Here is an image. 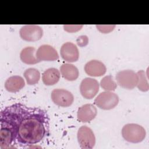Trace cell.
Returning <instances> with one entry per match:
<instances>
[{
    "label": "cell",
    "mask_w": 149,
    "mask_h": 149,
    "mask_svg": "<svg viewBox=\"0 0 149 149\" xmlns=\"http://www.w3.org/2000/svg\"><path fill=\"white\" fill-rule=\"evenodd\" d=\"M48 121L45 111L40 108L27 107L18 125L17 141L28 145L40 142L47 134Z\"/></svg>",
    "instance_id": "cell-1"
},
{
    "label": "cell",
    "mask_w": 149,
    "mask_h": 149,
    "mask_svg": "<svg viewBox=\"0 0 149 149\" xmlns=\"http://www.w3.org/2000/svg\"><path fill=\"white\" fill-rule=\"evenodd\" d=\"M51 100L58 106L68 107L73 102L74 97L71 92L62 88H56L52 91Z\"/></svg>",
    "instance_id": "cell-5"
},
{
    "label": "cell",
    "mask_w": 149,
    "mask_h": 149,
    "mask_svg": "<svg viewBox=\"0 0 149 149\" xmlns=\"http://www.w3.org/2000/svg\"><path fill=\"white\" fill-rule=\"evenodd\" d=\"M122 135L126 141L137 143L145 139L146 132L141 125L136 123H128L122 127Z\"/></svg>",
    "instance_id": "cell-2"
},
{
    "label": "cell",
    "mask_w": 149,
    "mask_h": 149,
    "mask_svg": "<svg viewBox=\"0 0 149 149\" xmlns=\"http://www.w3.org/2000/svg\"><path fill=\"white\" fill-rule=\"evenodd\" d=\"M76 42H77V44L78 45H79L81 47H85L86 45H87V44L88 42V39L86 36L83 35V36H79L77 38Z\"/></svg>",
    "instance_id": "cell-23"
},
{
    "label": "cell",
    "mask_w": 149,
    "mask_h": 149,
    "mask_svg": "<svg viewBox=\"0 0 149 149\" xmlns=\"http://www.w3.org/2000/svg\"><path fill=\"white\" fill-rule=\"evenodd\" d=\"M60 72L64 79L68 81L76 80L79 75L78 69L70 63H64L60 67Z\"/></svg>",
    "instance_id": "cell-16"
},
{
    "label": "cell",
    "mask_w": 149,
    "mask_h": 149,
    "mask_svg": "<svg viewBox=\"0 0 149 149\" xmlns=\"http://www.w3.org/2000/svg\"><path fill=\"white\" fill-rule=\"evenodd\" d=\"M77 137L79 145L82 148H92L95 144L94 134L87 126H82L79 129Z\"/></svg>",
    "instance_id": "cell-6"
},
{
    "label": "cell",
    "mask_w": 149,
    "mask_h": 149,
    "mask_svg": "<svg viewBox=\"0 0 149 149\" xmlns=\"http://www.w3.org/2000/svg\"><path fill=\"white\" fill-rule=\"evenodd\" d=\"M101 87L105 91H112L115 90L117 87V84L113 79V77L108 75L103 77L100 81Z\"/></svg>",
    "instance_id": "cell-19"
},
{
    "label": "cell",
    "mask_w": 149,
    "mask_h": 149,
    "mask_svg": "<svg viewBox=\"0 0 149 149\" xmlns=\"http://www.w3.org/2000/svg\"><path fill=\"white\" fill-rule=\"evenodd\" d=\"M60 79L59 71L54 68L45 70L42 75V80L46 86H52L58 82Z\"/></svg>",
    "instance_id": "cell-17"
},
{
    "label": "cell",
    "mask_w": 149,
    "mask_h": 149,
    "mask_svg": "<svg viewBox=\"0 0 149 149\" xmlns=\"http://www.w3.org/2000/svg\"><path fill=\"white\" fill-rule=\"evenodd\" d=\"M94 104L98 108L109 110L114 108L119 102L118 95L109 91H105L101 93L94 100Z\"/></svg>",
    "instance_id": "cell-3"
},
{
    "label": "cell",
    "mask_w": 149,
    "mask_h": 149,
    "mask_svg": "<svg viewBox=\"0 0 149 149\" xmlns=\"http://www.w3.org/2000/svg\"><path fill=\"white\" fill-rule=\"evenodd\" d=\"M16 140V133L12 128L1 125L0 130V147L2 149L10 148Z\"/></svg>",
    "instance_id": "cell-10"
},
{
    "label": "cell",
    "mask_w": 149,
    "mask_h": 149,
    "mask_svg": "<svg viewBox=\"0 0 149 149\" xmlns=\"http://www.w3.org/2000/svg\"><path fill=\"white\" fill-rule=\"evenodd\" d=\"M83 27V25H64V30L68 32L72 33L80 30Z\"/></svg>",
    "instance_id": "cell-22"
},
{
    "label": "cell",
    "mask_w": 149,
    "mask_h": 149,
    "mask_svg": "<svg viewBox=\"0 0 149 149\" xmlns=\"http://www.w3.org/2000/svg\"><path fill=\"white\" fill-rule=\"evenodd\" d=\"M137 73L139 76V80L136 86L137 87L138 89L141 91H147L149 89V86L145 72L141 70L138 71Z\"/></svg>",
    "instance_id": "cell-20"
},
{
    "label": "cell",
    "mask_w": 149,
    "mask_h": 149,
    "mask_svg": "<svg viewBox=\"0 0 149 149\" xmlns=\"http://www.w3.org/2000/svg\"><path fill=\"white\" fill-rule=\"evenodd\" d=\"M61 56L68 62H76L79 57V52L76 45L70 42L64 43L60 49Z\"/></svg>",
    "instance_id": "cell-9"
},
{
    "label": "cell",
    "mask_w": 149,
    "mask_h": 149,
    "mask_svg": "<svg viewBox=\"0 0 149 149\" xmlns=\"http://www.w3.org/2000/svg\"><path fill=\"white\" fill-rule=\"evenodd\" d=\"M25 86L24 79L20 76H12L7 79L5 83V89L10 93H16Z\"/></svg>",
    "instance_id": "cell-14"
},
{
    "label": "cell",
    "mask_w": 149,
    "mask_h": 149,
    "mask_svg": "<svg viewBox=\"0 0 149 149\" xmlns=\"http://www.w3.org/2000/svg\"><path fill=\"white\" fill-rule=\"evenodd\" d=\"M20 58L21 61L26 64L33 65L40 62L36 57V48L33 47H27L22 49Z\"/></svg>",
    "instance_id": "cell-15"
},
{
    "label": "cell",
    "mask_w": 149,
    "mask_h": 149,
    "mask_svg": "<svg viewBox=\"0 0 149 149\" xmlns=\"http://www.w3.org/2000/svg\"><path fill=\"white\" fill-rule=\"evenodd\" d=\"M19 34L23 40L27 41H36L40 40L42 37L43 30L38 25H25L20 29Z\"/></svg>",
    "instance_id": "cell-8"
},
{
    "label": "cell",
    "mask_w": 149,
    "mask_h": 149,
    "mask_svg": "<svg viewBox=\"0 0 149 149\" xmlns=\"http://www.w3.org/2000/svg\"><path fill=\"white\" fill-rule=\"evenodd\" d=\"M106 66L101 61L91 60L87 62L84 66L85 72L90 76L99 77L103 76L106 73Z\"/></svg>",
    "instance_id": "cell-13"
},
{
    "label": "cell",
    "mask_w": 149,
    "mask_h": 149,
    "mask_svg": "<svg viewBox=\"0 0 149 149\" xmlns=\"http://www.w3.org/2000/svg\"><path fill=\"white\" fill-rule=\"evenodd\" d=\"M23 76L29 85L37 84L40 79V72L37 69L33 68L26 69L23 73Z\"/></svg>",
    "instance_id": "cell-18"
},
{
    "label": "cell",
    "mask_w": 149,
    "mask_h": 149,
    "mask_svg": "<svg viewBox=\"0 0 149 149\" xmlns=\"http://www.w3.org/2000/svg\"><path fill=\"white\" fill-rule=\"evenodd\" d=\"M36 57L40 62L54 61L59 58V55L53 47L44 44L41 45L36 51Z\"/></svg>",
    "instance_id": "cell-11"
},
{
    "label": "cell",
    "mask_w": 149,
    "mask_h": 149,
    "mask_svg": "<svg viewBox=\"0 0 149 149\" xmlns=\"http://www.w3.org/2000/svg\"><path fill=\"white\" fill-rule=\"evenodd\" d=\"M97 113V108L93 104H86L79 108L77 116L80 122H89L95 118Z\"/></svg>",
    "instance_id": "cell-12"
},
{
    "label": "cell",
    "mask_w": 149,
    "mask_h": 149,
    "mask_svg": "<svg viewBox=\"0 0 149 149\" xmlns=\"http://www.w3.org/2000/svg\"><path fill=\"white\" fill-rule=\"evenodd\" d=\"M98 91L99 83L97 80L91 77H86L81 81L80 86V91L84 98L92 99L96 95Z\"/></svg>",
    "instance_id": "cell-7"
},
{
    "label": "cell",
    "mask_w": 149,
    "mask_h": 149,
    "mask_svg": "<svg viewBox=\"0 0 149 149\" xmlns=\"http://www.w3.org/2000/svg\"><path fill=\"white\" fill-rule=\"evenodd\" d=\"M97 29L102 33H108L115 27V25H96Z\"/></svg>",
    "instance_id": "cell-21"
},
{
    "label": "cell",
    "mask_w": 149,
    "mask_h": 149,
    "mask_svg": "<svg viewBox=\"0 0 149 149\" xmlns=\"http://www.w3.org/2000/svg\"><path fill=\"white\" fill-rule=\"evenodd\" d=\"M116 80L120 87L132 90L137 86L139 76L137 73L132 70H123L116 74Z\"/></svg>",
    "instance_id": "cell-4"
}]
</instances>
